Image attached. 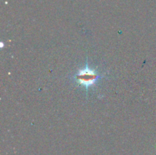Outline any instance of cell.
Listing matches in <instances>:
<instances>
[{"instance_id":"1","label":"cell","mask_w":156,"mask_h":155,"mask_svg":"<svg viewBox=\"0 0 156 155\" xmlns=\"http://www.w3.org/2000/svg\"><path fill=\"white\" fill-rule=\"evenodd\" d=\"M102 74H98L96 69H92L89 67L88 60L86 61V65L83 68L78 70L77 72L73 76V81L80 87L85 88L88 93V89L91 87L95 86L96 84L103 78Z\"/></svg>"}]
</instances>
